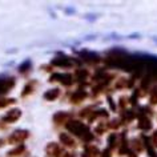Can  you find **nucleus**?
<instances>
[{"label":"nucleus","instance_id":"obj_1","mask_svg":"<svg viewBox=\"0 0 157 157\" xmlns=\"http://www.w3.org/2000/svg\"><path fill=\"white\" fill-rule=\"evenodd\" d=\"M155 140H156V143H157V133H156V135H155Z\"/></svg>","mask_w":157,"mask_h":157}]
</instances>
